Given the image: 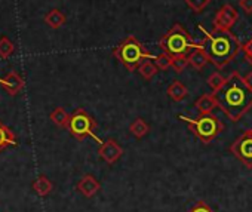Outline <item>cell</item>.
I'll return each instance as SVG.
<instances>
[{"label": "cell", "instance_id": "cell-1", "mask_svg": "<svg viewBox=\"0 0 252 212\" xmlns=\"http://www.w3.org/2000/svg\"><path fill=\"white\" fill-rule=\"evenodd\" d=\"M218 109L231 121L239 122L251 109H252V88H249L243 76L237 71H233L224 86L217 92H212Z\"/></svg>", "mask_w": 252, "mask_h": 212}, {"label": "cell", "instance_id": "cell-2", "mask_svg": "<svg viewBox=\"0 0 252 212\" xmlns=\"http://www.w3.org/2000/svg\"><path fill=\"white\" fill-rule=\"evenodd\" d=\"M199 30L206 36L203 40V49L209 58V62L218 70L227 67L242 51V43L231 31L214 30L209 33L202 26H199Z\"/></svg>", "mask_w": 252, "mask_h": 212}, {"label": "cell", "instance_id": "cell-3", "mask_svg": "<svg viewBox=\"0 0 252 212\" xmlns=\"http://www.w3.org/2000/svg\"><path fill=\"white\" fill-rule=\"evenodd\" d=\"M113 57L122 62L128 71H137L146 60H156V55H152L135 36H128L123 39L113 49Z\"/></svg>", "mask_w": 252, "mask_h": 212}, {"label": "cell", "instance_id": "cell-4", "mask_svg": "<svg viewBox=\"0 0 252 212\" xmlns=\"http://www.w3.org/2000/svg\"><path fill=\"white\" fill-rule=\"evenodd\" d=\"M159 46L163 54L175 58L180 55H189L194 49V42L191 40L190 33L177 23L168 33L162 36V39L159 40Z\"/></svg>", "mask_w": 252, "mask_h": 212}, {"label": "cell", "instance_id": "cell-5", "mask_svg": "<svg viewBox=\"0 0 252 212\" xmlns=\"http://www.w3.org/2000/svg\"><path fill=\"white\" fill-rule=\"evenodd\" d=\"M180 121L186 122L190 128V131L203 143V144H211L224 129L222 122L214 116V115H200L196 119H191L184 115L177 116Z\"/></svg>", "mask_w": 252, "mask_h": 212}, {"label": "cell", "instance_id": "cell-6", "mask_svg": "<svg viewBox=\"0 0 252 212\" xmlns=\"http://www.w3.org/2000/svg\"><path fill=\"white\" fill-rule=\"evenodd\" d=\"M67 129H68L70 134H71L76 140H79V141H82V140L91 137V138H94L98 144L102 143V140L95 134L96 122H95L94 118H92L86 110H83V109H77V110L71 115V118H70V125H68Z\"/></svg>", "mask_w": 252, "mask_h": 212}, {"label": "cell", "instance_id": "cell-7", "mask_svg": "<svg viewBox=\"0 0 252 212\" xmlns=\"http://www.w3.org/2000/svg\"><path fill=\"white\" fill-rule=\"evenodd\" d=\"M230 151L239 159L248 169L252 168V135L246 131L230 146Z\"/></svg>", "mask_w": 252, "mask_h": 212}, {"label": "cell", "instance_id": "cell-8", "mask_svg": "<svg viewBox=\"0 0 252 212\" xmlns=\"http://www.w3.org/2000/svg\"><path fill=\"white\" fill-rule=\"evenodd\" d=\"M237 20H239V12L236 11V8L233 5L227 3V5H222L217 11L212 26H214V30L230 31L234 27V24L237 23Z\"/></svg>", "mask_w": 252, "mask_h": 212}, {"label": "cell", "instance_id": "cell-9", "mask_svg": "<svg viewBox=\"0 0 252 212\" xmlns=\"http://www.w3.org/2000/svg\"><path fill=\"white\" fill-rule=\"evenodd\" d=\"M98 154H99V157H101L105 163L114 165V163L122 157L123 149H122V146H120L116 140L108 138V140H105V141H102V143L99 144V147H98Z\"/></svg>", "mask_w": 252, "mask_h": 212}, {"label": "cell", "instance_id": "cell-10", "mask_svg": "<svg viewBox=\"0 0 252 212\" xmlns=\"http://www.w3.org/2000/svg\"><path fill=\"white\" fill-rule=\"evenodd\" d=\"M0 85L3 86V89H5L9 95L15 96L17 93H20V92L24 89L26 82H24V79H23L18 73L9 71L3 79H0Z\"/></svg>", "mask_w": 252, "mask_h": 212}, {"label": "cell", "instance_id": "cell-11", "mask_svg": "<svg viewBox=\"0 0 252 212\" xmlns=\"http://www.w3.org/2000/svg\"><path fill=\"white\" fill-rule=\"evenodd\" d=\"M187 58H189V65H191L197 71H202L209 64V58L203 49V42L194 43V49L187 55Z\"/></svg>", "mask_w": 252, "mask_h": 212}, {"label": "cell", "instance_id": "cell-12", "mask_svg": "<svg viewBox=\"0 0 252 212\" xmlns=\"http://www.w3.org/2000/svg\"><path fill=\"white\" fill-rule=\"evenodd\" d=\"M77 190L85 196V197H94L99 190H101V182L91 174L83 175L79 182H77Z\"/></svg>", "mask_w": 252, "mask_h": 212}, {"label": "cell", "instance_id": "cell-13", "mask_svg": "<svg viewBox=\"0 0 252 212\" xmlns=\"http://www.w3.org/2000/svg\"><path fill=\"white\" fill-rule=\"evenodd\" d=\"M194 107L199 112V115H212V112L218 105H217V99L214 93H203L196 99Z\"/></svg>", "mask_w": 252, "mask_h": 212}, {"label": "cell", "instance_id": "cell-14", "mask_svg": "<svg viewBox=\"0 0 252 212\" xmlns=\"http://www.w3.org/2000/svg\"><path fill=\"white\" fill-rule=\"evenodd\" d=\"M166 93H168V96H169L172 101L180 102V101H183V99H186V98H187V95H189V89H187V86H186L183 82H180V80H174V82L168 86Z\"/></svg>", "mask_w": 252, "mask_h": 212}, {"label": "cell", "instance_id": "cell-15", "mask_svg": "<svg viewBox=\"0 0 252 212\" xmlns=\"http://www.w3.org/2000/svg\"><path fill=\"white\" fill-rule=\"evenodd\" d=\"M65 21H67V18H65V15H64L60 9H52V11H49V12L45 15V23H46L51 29H54V30L61 29V27L65 24Z\"/></svg>", "mask_w": 252, "mask_h": 212}, {"label": "cell", "instance_id": "cell-16", "mask_svg": "<svg viewBox=\"0 0 252 212\" xmlns=\"http://www.w3.org/2000/svg\"><path fill=\"white\" fill-rule=\"evenodd\" d=\"M129 132H131L135 138L141 140V138H144V137H147V135L150 134V126H149V123H147L144 119L137 118V119L129 125Z\"/></svg>", "mask_w": 252, "mask_h": 212}, {"label": "cell", "instance_id": "cell-17", "mask_svg": "<svg viewBox=\"0 0 252 212\" xmlns=\"http://www.w3.org/2000/svg\"><path fill=\"white\" fill-rule=\"evenodd\" d=\"M52 182H51V180L48 178V177H45V175H40V177H37L34 181H33V190L40 196V197H45V196H48L51 191H52Z\"/></svg>", "mask_w": 252, "mask_h": 212}, {"label": "cell", "instance_id": "cell-18", "mask_svg": "<svg viewBox=\"0 0 252 212\" xmlns=\"http://www.w3.org/2000/svg\"><path fill=\"white\" fill-rule=\"evenodd\" d=\"M51 121L57 125V126H60V128H68V125H70V115L63 109V107H57L52 113H51Z\"/></svg>", "mask_w": 252, "mask_h": 212}, {"label": "cell", "instance_id": "cell-19", "mask_svg": "<svg viewBox=\"0 0 252 212\" xmlns=\"http://www.w3.org/2000/svg\"><path fill=\"white\" fill-rule=\"evenodd\" d=\"M137 71L140 73V76H141L144 80H152V79L158 74L159 68L156 67V64H155L153 60H146V61L138 67Z\"/></svg>", "mask_w": 252, "mask_h": 212}, {"label": "cell", "instance_id": "cell-20", "mask_svg": "<svg viewBox=\"0 0 252 212\" xmlns=\"http://www.w3.org/2000/svg\"><path fill=\"white\" fill-rule=\"evenodd\" d=\"M15 144H17V140H15L14 132L0 122V151L8 146H15Z\"/></svg>", "mask_w": 252, "mask_h": 212}, {"label": "cell", "instance_id": "cell-21", "mask_svg": "<svg viewBox=\"0 0 252 212\" xmlns=\"http://www.w3.org/2000/svg\"><path fill=\"white\" fill-rule=\"evenodd\" d=\"M225 80H227V77H224L221 73L215 71V73H212V74L206 79V83H208V86L212 89V92H217L218 89H221V88L224 86Z\"/></svg>", "mask_w": 252, "mask_h": 212}, {"label": "cell", "instance_id": "cell-22", "mask_svg": "<svg viewBox=\"0 0 252 212\" xmlns=\"http://www.w3.org/2000/svg\"><path fill=\"white\" fill-rule=\"evenodd\" d=\"M14 51H15V46L6 36L0 37V57H2L3 60H6L14 54Z\"/></svg>", "mask_w": 252, "mask_h": 212}, {"label": "cell", "instance_id": "cell-23", "mask_svg": "<svg viewBox=\"0 0 252 212\" xmlns=\"http://www.w3.org/2000/svg\"><path fill=\"white\" fill-rule=\"evenodd\" d=\"M189 65V58L187 55H180V57H175L172 58V64H171V68H174V71L177 74H181Z\"/></svg>", "mask_w": 252, "mask_h": 212}, {"label": "cell", "instance_id": "cell-24", "mask_svg": "<svg viewBox=\"0 0 252 212\" xmlns=\"http://www.w3.org/2000/svg\"><path fill=\"white\" fill-rule=\"evenodd\" d=\"M186 3L193 12L200 14V12H203V9H206L209 6L211 0H186Z\"/></svg>", "mask_w": 252, "mask_h": 212}, {"label": "cell", "instance_id": "cell-25", "mask_svg": "<svg viewBox=\"0 0 252 212\" xmlns=\"http://www.w3.org/2000/svg\"><path fill=\"white\" fill-rule=\"evenodd\" d=\"M155 64L159 70L165 71L168 68H171V64H172V58L166 54H160V55H156V60H155Z\"/></svg>", "mask_w": 252, "mask_h": 212}, {"label": "cell", "instance_id": "cell-26", "mask_svg": "<svg viewBox=\"0 0 252 212\" xmlns=\"http://www.w3.org/2000/svg\"><path fill=\"white\" fill-rule=\"evenodd\" d=\"M189 212H214V211H212V208H211L206 202L199 200L196 205H193V206L190 208Z\"/></svg>", "mask_w": 252, "mask_h": 212}, {"label": "cell", "instance_id": "cell-27", "mask_svg": "<svg viewBox=\"0 0 252 212\" xmlns=\"http://www.w3.org/2000/svg\"><path fill=\"white\" fill-rule=\"evenodd\" d=\"M242 51L245 52V57H246V60L252 64V39L251 40H248L246 43H243L242 45Z\"/></svg>", "mask_w": 252, "mask_h": 212}, {"label": "cell", "instance_id": "cell-28", "mask_svg": "<svg viewBox=\"0 0 252 212\" xmlns=\"http://www.w3.org/2000/svg\"><path fill=\"white\" fill-rule=\"evenodd\" d=\"M239 5H240L242 11H243L245 14H248V15L252 14V0H240Z\"/></svg>", "mask_w": 252, "mask_h": 212}, {"label": "cell", "instance_id": "cell-29", "mask_svg": "<svg viewBox=\"0 0 252 212\" xmlns=\"http://www.w3.org/2000/svg\"><path fill=\"white\" fill-rule=\"evenodd\" d=\"M243 80H245V83H246L249 88H252V71H249L246 76H243Z\"/></svg>", "mask_w": 252, "mask_h": 212}, {"label": "cell", "instance_id": "cell-30", "mask_svg": "<svg viewBox=\"0 0 252 212\" xmlns=\"http://www.w3.org/2000/svg\"><path fill=\"white\" fill-rule=\"evenodd\" d=\"M248 132H249V134H251V135H252V129H249V131H248Z\"/></svg>", "mask_w": 252, "mask_h": 212}]
</instances>
